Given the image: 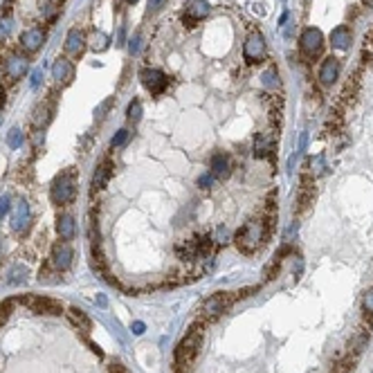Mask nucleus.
Here are the masks:
<instances>
[{"mask_svg":"<svg viewBox=\"0 0 373 373\" xmlns=\"http://www.w3.org/2000/svg\"><path fill=\"white\" fill-rule=\"evenodd\" d=\"M270 236H272V229L268 227V223L263 220V216H259V218L247 220V223L236 231L234 243L245 257H252V254H257L265 243L270 241Z\"/></svg>","mask_w":373,"mask_h":373,"instance_id":"f257e3e1","label":"nucleus"},{"mask_svg":"<svg viewBox=\"0 0 373 373\" xmlns=\"http://www.w3.org/2000/svg\"><path fill=\"white\" fill-rule=\"evenodd\" d=\"M205 321L198 319L191 324V329L186 331V335L180 340V344L176 346V353H173V360H176V371H189L194 366L198 353H200V344L202 337H205Z\"/></svg>","mask_w":373,"mask_h":373,"instance_id":"f03ea898","label":"nucleus"},{"mask_svg":"<svg viewBox=\"0 0 373 373\" xmlns=\"http://www.w3.org/2000/svg\"><path fill=\"white\" fill-rule=\"evenodd\" d=\"M236 301H239V292H214V295H209L205 299V304H202L200 319L205 321V324H212V321H216L225 310H229L234 306Z\"/></svg>","mask_w":373,"mask_h":373,"instance_id":"7ed1b4c3","label":"nucleus"},{"mask_svg":"<svg viewBox=\"0 0 373 373\" xmlns=\"http://www.w3.org/2000/svg\"><path fill=\"white\" fill-rule=\"evenodd\" d=\"M299 52L306 61L319 59L321 52H324V34L317 27H306L299 36Z\"/></svg>","mask_w":373,"mask_h":373,"instance_id":"20e7f679","label":"nucleus"},{"mask_svg":"<svg viewBox=\"0 0 373 373\" xmlns=\"http://www.w3.org/2000/svg\"><path fill=\"white\" fill-rule=\"evenodd\" d=\"M20 304H25L32 313L36 315H61L63 313V304L56 301L52 297H43V295H25L18 299Z\"/></svg>","mask_w":373,"mask_h":373,"instance_id":"39448f33","label":"nucleus"},{"mask_svg":"<svg viewBox=\"0 0 373 373\" xmlns=\"http://www.w3.org/2000/svg\"><path fill=\"white\" fill-rule=\"evenodd\" d=\"M75 194H77V186H75L72 173H61L52 182V189H50V198H52L54 205H67L75 198Z\"/></svg>","mask_w":373,"mask_h":373,"instance_id":"423d86ee","label":"nucleus"},{"mask_svg":"<svg viewBox=\"0 0 373 373\" xmlns=\"http://www.w3.org/2000/svg\"><path fill=\"white\" fill-rule=\"evenodd\" d=\"M265 52H268V48H265V38L261 32H250V36L245 38V45H243V59H245V63H261L265 59Z\"/></svg>","mask_w":373,"mask_h":373,"instance_id":"0eeeda50","label":"nucleus"},{"mask_svg":"<svg viewBox=\"0 0 373 373\" xmlns=\"http://www.w3.org/2000/svg\"><path fill=\"white\" fill-rule=\"evenodd\" d=\"M72 257H75V252H72L70 243L56 241L52 245V254H50V265L54 270H59V272H63V270H67L72 265Z\"/></svg>","mask_w":373,"mask_h":373,"instance_id":"6e6552de","label":"nucleus"},{"mask_svg":"<svg viewBox=\"0 0 373 373\" xmlns=\"http://www.w3.org/2000/svg\"><path fill=\"white\" fill-rule=\"evenodd\" d=\"M139 79H142L144 88L149 90L151 95H162L169 86V79L162 70H155V67H146V70L139 72Z\"/></svg>","mask_w":373,"mask_h":373,"instance_id":"1a4fd4ad","label":"nucleus"},{"mask_svg":"<svg viewBox=\"0 0 373 373\" xmlns=\"http://www.w3.org/2000/svg\"><path fill=\"white\" fill-rule=\"evenodd\" d=\"M315 198V182L310 173H301L299 178V194H297V214H304L306 209L313 205Z\"/></svg>","mask_w":373,"mask_h":373,"instance_id":"9d476101","label":"nucleus"},{"mask_svg":"<svg viewBox=\"0 0 373 373\" xmlns=\"http://www.w3.org/2000/svg\"><path fill=\"white\" fill-rule=\"evenodd\" d=\"M340 70H342L340 59H335V56H326V59L321 61V65H319V75H317L319 83L324 88L333 86V83L340 79Z\"/></svg>","mask_w":373,"mask_h":373,"instance_id":"9b49d317","label":"nucleus"},{"mask_svg":"<svg viewBox=\"0 0 373 373\" xmlns=\"http://www.w3.org/2000/svg\"><path fill=\"white\" fill-rule=\"evenodd\" d=\"M45 43V30L43 27H30V30H25L20 34V48L25 50V52H38L41 50V45Z\"/></svg>","mask_w":373,"mask_h":373,"instance_id":"f8f14e48","label":"nucleus"},{"mask_svg":"<svg viewBox=\"0 0 373 373\" xmlns=\"http://www.w3.org/2000/svg\"><path fill=\"white\" fill-rule=\"evenodd\" d=\"M207 14H209V5L205 3V0H191V3L186 5V9H184L182 20H184L186 27H196Z\"/></svg>","mask_w":373,"mask_h":373,"instance_id":"ddd939ff","label":"nucleus"},{"mask_svg":"<svg viewBox=\"0 0 373 373\" xmlns=\"http://www.w3.org/2000/svg\"><path fill=\"white\" fill-rule=\"evenodd\" d=\"M27 70H30V61H27V56H20V54H11L7 61H5V72H7L9 79H14V81H18L27 75Z\"/></svg>","mask_w":373,"mask_h":373,"instance_id":"4468645a","label":"nucleus"},{"mask_svg":"<svg viewBox=\"0 0 373 373\" xmlns=\"http://www.w3.org/2000/svg\"><path fill=\"white\" fill-rule=\"evenodd\" d=\"M209 169H212V173L218 180L229 178L231 176V157L227 153H223V151H218V153H214L212 160H209Z\"/></svg>","mask_w":373,"mask_h":373,"instance_id":"2eb2a0df","label":"nucleus"},{"mask_svg":"<svg viewBox=\"0 0 373 373\" xmlns=\"http://www.w3.org/2000/svg\"><path fill=\"white\" fill-rule=\"evenodd\" d=\"M276 149V139H274V133H259L254 137V155L257 157H272Z\"/></svg>","mask_w":373,"mask_h":373,"instance_id":"dca6fc26","label":"nucleus"},{"mask_svg":"<svg viewBox=\"0 0 373 373\" xmlns=\"http://www.w3.org/2000/svg\"><path fill=\"white\" fill-rule=\"evenodd\" d=\"M351 43H353V32H351V27L348 25H340V27H335V30L331 32V45L335 50L346 52V50L351 48Z\"/></svg>","mask_w":373,"mask_h":373,"instance_id":"f3484780","label":"nucleus"},{"mask_svg":"<svg viewBox=\"0 0 373 373\" xmlns=\"http://www.w3.org/2000/svg\"><path fill=\"white\" fill-rule=\"evenodd\" d=\"M52 77H54L59 83H70V81H72V77H75V67H72V63L65 59V56H59V59L54 61V65H52Z\"/></svg>","mask_w":373,"mask_h":373,"instance_id":"a211bd4d","label":"nucleus"},{"mask_svg":"<svg viewBox=\"0 0 373 373\" xmlns=\"http://www.w3.org/2000/svg\"><path fill=\"white\" fill-rule=\"evenodd\" d=\"M292 252V245H284L279 252L272 257V261H270L268 265H265V270H263V276H265V281H272L276 274H279V270H281V263H284V259L288 257V254Z\"/></svg>","mask_w":373,"mask_h":373,"instance_id":"6ab92c4d","label":"nucleus"},{"mask_svg":"<svg viewBox=\"0 0 373 373\" xmlns=\"http://www.w3.org/2000/svg\"><path fill=\"white\" fill-rule=\"evenodd\" d=\"M369 337H371V331H366V329H360V331L353 335V340L348 342V348H346V353L351 355V358H360V353H362V348H366V344H369Z\"/></svg>","mask_w":373,"mask_h":373,"instance_id":"aec40b11","label":"nucleus"},{"mask_svg":"<svg viewBox=\"0 0 373 373\" xmlns=\"http://www.w3.org/2000/svg\"><path fill=\"white\" fill-rule=\"evenodd\" d=\"M83 48H86V38L79 30H70L67 32V38H65V52L67 54H75V56H81L83 54Z\"/></svg>","mask_w":373,"mask_h":373,"instance_id":"412c9836","label":"nucleus"},{"mask_svg":"<svg viewBox=\"0 0 373 373\" xmlns=\"http://www.w3.org/2000/svg\"><path fill=\"white\" fill-rule=\"evenodd\" d=\"M110 176H112V165H110V160H104L97 171H95V176H92V191L104 189L106 182L110 180Z\"/></svg>","mask_w":373,"mask_h":373,"instance_id":"4be33fe9","label":"nucleus"},{"mask_svg":"<svg viewBox=\"0 0 373 373\" xmlns=\"http://www.w3.org/2000/svg\"><path fill=\"white\" fill-rule=\"evenodd\" d=\"M56 231L63 241H70L75 239V231H77V225H75V218L70 214H63V216L56 218Z\"/></svg>","mask_w":373,"mask_h":373,"instance_id":"5701e85b","label":"nucleus"},{"mask_svg":"<svg viewBox=\"0 0 373 373\" xmlns=\"http://www.w3.org/2000/svg\"><path fill=\"white\" fill-rule=\"evenodd\" d=\"M67 317H70V321L77 326L79 331H83V333H88L90 329H92V321H90V317L86 313H83L81 308H77V306H72V308H67Z\"/></svg>","mask_w":373,"mask_h":373,"instance_id":"b1692460","label":"nucleus"},{"mask_svg":"<svg viewBox=\"0 0 373 373\" xmlns=\"http://www.w3.org/2000/svg\"><path fill=\"white\" fill-rule=\"evenodd\" d=\"M358 88H360V77L355 75L353 79H348L346 86H344V90L340 92V108H346V106L355 99V95H358Z\"/></svg>","mask_w":373,"mask_h":373,"instance_id":"393cba45","label":"nucleus"},{"mask_svg":"<svg viewBox=\"0 0 373 373\" xmlns=\"http://www.w3.org/2000/svg\"><path fill=\"white\" fill-rule=\"evenodd\" d=\"M27 216H30V207H27L25 200H18L16 202V209H14V216H11V227L20 229L22 223L27 220Z\"/></svg>","mask_w":373,"mask_h":373,"instance_id":"a878e982","label":"nucleus"},{"mask_svg":"<svg viewBox=\"0 0 373 373\" xmlns=\"http://www.w3.org/2000/svg\"><path fill=\"white\" fill-rule=\"evenodd\" d=\"M52 112H54L52 104H41L36 110H34V124H36V126H45V124L52 120Z\"/></svg>","mask_w":373,"mask_h":373,"instance_id":"bb28decb","label":"nucleus"},{"mask_svg":"<svg viewBox=\"0 0 373 373\" xmlns=\"http://www.w3.org/2000/svg\"><path fill=\"white\" fill-rule=\"evenodd\" d=\"M261 83H263V88L276 92V88H279V72H276V67H268V70L263 72V75H261Z\"/></svg>","mask_w":373,"mask_h":373,"instance_id":"cd10ccee","label":"nucleus"},{"mask_svg":"<svg viewBox=\"0 0 373 373\" xmlns=\"http://www.w3.org/2000/svg\"><path fill=\"white\" fill-rule=\"evenodd\" d=\"M108 43H110V38L106 36L104 32H95L92 34V41H90V45H92L95 52H104V50L108 48Z\"/></svg>","mask_w":373,"mask_h":373,"instance_id":"c85d7f7f","label":"nucleus"},{"mask_svg":"<svg viewBox=\"0 0 373 373\" xmlns=\"http://www.w3.org/2000/svg\"><path fill=\"white\" fill-rule=\"evenodd\" d=\"M11 313H14V299H5V301H0V326L7 324Z\"/></svg>","mask_w":373,"mask_h":373,"instance_id":"c756f323","label":"nucleus"},{"mask_svg":"<svg viewBox=\"0 0 373 373\" xmlns=\"http://www.w3.org/2000/svg\"><path fill=\"white\" fill-rule=\"evenodd\" d=\"M126 115H128V122H133V124L139 122V117H142V104H139V99H133V101H131V106H128Z\"/></svg>","mask_w":373,"mask_h":373,"instance_id":"7c9ffc66","label":"nucleus"},{"mask_svg":"<svg viewBox=\"0 0 373 373\" xmlns=\"http://www.w3.org/2000/svg\"><path fill=\"white\" fill-rule=\"evenodd\" d=\"M20 142H22V133L18 131V128L9 131V135H7V146H9V149H16V146H20Z\"/></svg>","mask_w":373,"mask_h":373,"instance_id":"2f4dec72","label":"nucleus"},{"mask_svg":"<svg viewBox=\"0 0 373 373\" xmlns=\"http://www.w3.org/2000/svg\"><path fill=\"white\" fill-rule=\"evenodd\" d=\"M362 308H364V315H373V288H369V290L364 292Z\"/></svg>","mask_w":373,"mask_h":373,"instance_id":"473e14b6","label":"nucleus"},{"mask_svg":"<svg viewBox=\"0 0 373 373\" xmlns=\"http://www.w3.org/2000/svg\"><path fill=\"white\" fill-rule=\"evenodd\" d=\"M216 180H218V178L214 176L212 171H209V173H205V176H200V178H198V184H200L202 189H212V184L216 182Z\"/></svg>","mask_w":373,"mask_h":373,"instance_id":"72a5a7b5","label":"nucleus"},{"mask_svg":"<svg viewBox=\"0 0 373 373\" xmlns=\"http://www.w3.org/2000/svg\"><path fill=\"white\" fill-rule=\"evenodd\" d=\"M128 135H131L128 131H120V133L115 135V137H112L110 146H112V149H115V146H124V144H126V139H128Z\"/></svg>","mask_w":373,"mask_h":373,"instance_id":"f704fd0d","label":"nucleus"},{"mask_svg":"<svg viewBox=\"0 0 373 373\" xmlns=\"http://www.w3.org/2000/svg\"><path fill=\"white\" fill-rule=\"evenodd\" d=\"M169 3V0H149V14H157L162 11V7Z\"/></svg>","mask_w":373,"mask_h":373,"instance_id":"c9c22d12","label":"nucleus"},{"mask_svg":"<svg viewBox=\"0 0 373 373\" xmlns=\"http://www.w3.org/2000/svg\"><path fill=\"white\" fill-rule=\"evenodd\" d=\"M9 212V196H3L0 198V218H5Z\"/></svg>","mask_w":373,"mask_h":373,"instance_id":"e433bc0d","label":"nucleus"},{"mask_svg":"<svg viewBox=\"0 0 373 373\" xmlns=\"http://www.w3.org/2000/svg\"><path fill=\"white\" fill-rule=\"evenodd\" d=\"M41 79H43V67H36V70L32 72V88H36L38 83H41Z\"/></svg>","mask_w":373,"mask_h":373,"instance_id":"4c0bfd02","label":"nucleus"},{"mask_svg":"<svg viewBox=\"0 0 373 373\" xmlns=\"http://www.w3.org/2000/svg\"><path fill=\"white\" fill-rule=\"evenodd\" d=\"M128 50H131V54H137L139 52V36L131 38V45H128Z\"/></svg>","mask_w":373,"mask_h":373,"instance_id":"58836bf2","label":"nucleus"},{"mask_svg":"<svg viewBox=\"0 0 373 373\" xmlns=\"http://www.w3.org/2000/svg\"><path fill=\"white\" fill-rule=\"evenodd\" d=\"M110 106H112V99H106V101H104V104H101V106H99V108H97V115H104V112H106V110H108V108H110Z\"/></svg>","mask_w":373,"mask_h":373,"instance_id":"ea45409f","label":"nucleus"},{"mask_svg":"<svg viewBox=\"0 0 373 373\" xmlns=\"http://www.w3.org/2000/svg\"><path fill=\"white\" fill-rule=\"evenodd\" d=\"M110 373H128V371L124 369L120 362H115V364H110Z\"/></svg>","mask_w":373,"mask_h":373,"instance_id":"a19ab883","label":"nucleus"},{"mask_svg":"<svg viewBox=\"0 0 373 373\" xmlns=\"http://www.w3.org/2000/svg\"><path fill=\"white\" fill-rule=\"evenodd\" d=\"M9 32V22H5V20H0V36H5V34Z\"/></svg>","mask_w":373,"mask_h":373,"instance_id":"79ce46f5","label":"nucleus"},{"mask_svg":"<svg viewBox=\"0 0 373 373\" xmlns=\"http://www.w3.org/2000/svg\"><path fill=\"white\" fill-rule=\"evenodd\" d=\"M133 331L137 333V335H139V333H144V324H142V321H135V324H133Z\"/></svg>","mask_w":373,"mask_h":373,"instance_id":"37998d69","label":"nucleus"},{"mask_svg":"<svg viewBox=\"0 0 373 373\" xmlns=\"http://www.w3.org/2000/svg\"><path fill=\"white\" fill-rule=\"evenodd\" d=\"M362 3L366 5V7H373V0H362Z\"/></svg>","mask_w":373,"mask_h":373,"instance_id":"c03bdc74","label":"nucleus"},{"mask_svg":"<svg viewBox=\"0 0 373 373\" xmlns=\"http://www.w3.org/2000/svg\"><path fill=\"white\" fill-rule=\"evenodd\" d=\"M126 3H131V5H133V3H137V0H126Z\"/></svg>","mask_w":373,"mask_h":373,"instance_id":"a18cd8bd","label":"nucleus"},{"mask_svg":"<svg viewBox=\"0 0 373 373\" xmlns=\"http://www.w3.org/2000/svg\"><path fill=\"white\" fill-rule=\"evenodd\" d=\"M369 59H371V61H373V52H371V54H369Z\"/></svg>","mask_w":373,"mask_h":373,"instance_id":"49530a36","label":"nucleus"}]
</instances>
